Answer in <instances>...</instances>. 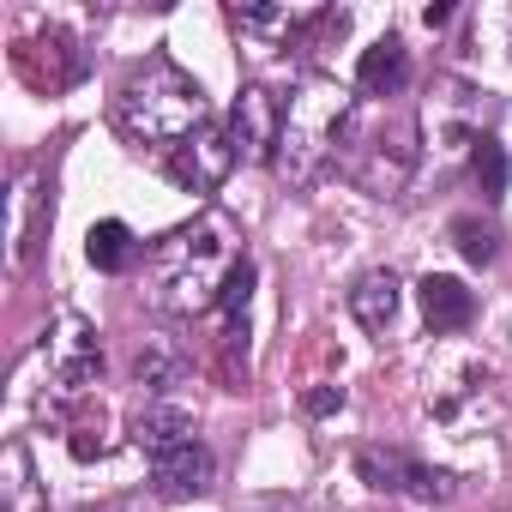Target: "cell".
I'll return each mask as SVG.
<instances>
[{"mask_svg": "<svg viewBox=\"0 0 512 512\" xmlns=\"http://www.w3.org/2000/svg\"><path fill=\"white\" fill-rule=\"evenodd\" d=\"M7 512H37V488H31V452L13 440L7 446Z\"/></svg>", "mask_w": 512, "mask_h": 512, "instance_id": "cell-20", "label": "cell"}, {"mask_svg": "<svg viewBox=\"0 0 512 512\" xmlns=\"http://www.w3.org/2000/svg\"><path fill=\"white\" fill-rule=\"evenodd\" d=\"M350 121H356V97L338 79H326V73L302 79L284 103V139H278V163H272L278 181H290V187L320 181L326 163L338 157V145L350 139Z\"/></svg>", "mask_w": 512, "mask_h": 512, "instance_id": "cell-3", "label": "cell"}, {"mask_svg": "<svg viewBox=\"0 0 512 512\" xmlns=\"http://www.w3.org/2000/svg\"><path fill=\"white\" fill-rule=\"evenodd\" d=\"M49 223V193L37 169H19L13 181V211H7V241H13V266H25L37 253V229Z\"/></svg>", "mask_w": 512, "mask_h": 512, "instance_id": "cell-10", "label": "cell"}, {"mask_svg": "<svg viewBox=\"0 0 512 512\" xmlns=\"http://www.w3.org/2000/svg\"><path fill=\"white\" fill-rule=\"evenodd\" d=\"M344 169H350V181H356L362 193L398 199L404 181H410V169H416V121H404V115H398V121H380L362 145H350Z\"/></svg>", "mask_w": 512, "mask_h": 512, "instance_id": "cell-4", "label": "cell"}, {"mask_svg": "<svg viewBox=\"0 0 512 512\" xmlns=\"http://www.w3.org/2000/svg\"><path fill=\"white\" fill-rule=\"evenodd\" d=\"M49 374L67 392H85L103 380V344H97V326L85 314H61V326L49 338Z\"/></svg>", "mask_w": 512, "mask_h": 512, "instance_id": "cell-7", "label": "cell"}, {"mask_svg": "<svg viewBox=\"0 0 512 512\" xmlns=\"http://www.w3.org/2000/svg\"><path fill=\"white\" fill-rule=\"evenodd\" d=\"M302 410H308V416H332V410H344V386H314V392L302 398Z\"/></svg>", "mask_w": 512, "mask_h": 512, "instance_id": "cell-21", "label": "cell"}, {"mask_svg": "<svg viewBox=\"0 0 512 512\" xmlns=\"http://www.w3.org/2000/svg\"><path fill=\"white\" fill-rule=\"evenodd\" d=\"M229 25L235 31H247V37H278V31H290L296 37V13L290 7H229Z\"/></svg>", "mask_w": 512, "mask_h": 512, "instance_id": "cell-18", "label": "cell"}, {"mask_svg": "<svg viewBox=\"0 0 512 512\" xmlns=\"http://www.w3.org/2000/svg\"><path fill=\"white\" fill-rule=\"evenodd\" d=\"M235 169V139L223 133V127H199L187 145H175L169 151V175L187 187V193H211V187H223V175Z\"/></svg>", "mask_w": 512, "mask_h": 512, "instance_id": "cell-8", "label": "cell"}, {"mask_svg": "<svg viewBox=\"0 0 512 512\" xmlns=\"http://www.w3.org/2000/svg\"><path fill=\"white\" fill-rule=\"evenodd\" d=\"M235 266H241V229L223 211H205L151 247V302L163 314L193 320L223 302Z\"/></svg>", "mask_w": 512, "mask_h": 512, "instance_id": "cell-1", "label": "cell"}, {"mask_svg": "<svg viewBox=\"0 0 512 512\" xmlns=\"http://www.w3.org/2000/svg\"><path fill=\"white\" fill-rule=\"evenodd\" d=\"M398 272H362L356 284H350V314L368 326V332H386L392 320H398Z\"/></svg>", "mask_w": 512, "mask_h": 512, "instance_id": "cell-15", "label": "cell"}, {"mask_svg": "<svg viewBox=\"0 0 512 512\" xmlns=\"http://www.w3.org/2000/svg\"><path fill=\"white\" fill-rule=\"evenodd\" d=\"M205 121H211V103H205L199 79L181 73L169 55L139 61V67L127 73L121 97H115V127H121L133 145H163V151H175V145H187Z\"/></svg>", "mask_w": 512, "mask_h": 512, "instance_id": "cell-2", "label": "cell"}, {"mask_svg": "<svg viewBox=\"0 0 512 512\" xmlns=\"http://www.w3.org/2000/svg\"><path fill=\"white\" fill-rule=\"evenodd\" d=\"M229 139H235V157H241V163H278V139H284V103H278L266 85H247V91L235 97Z\"/></svg>", "mask_w": 512, "mask_h": 512, "instance_id": "cell-6", "label": "cell"}, {"mask_svg": "<svg viewBox=\"0 0 512 512\" xmlns=\"http://www.w3.org/2000/svg\"><path fill=\"white\" fill-rule=\"evenodd\" d=\"M470 175H476L482 199H500V193H506V145H500L494 133L476 139V151H470Z\"/></svg>", "mask_w": 512, "mask_h": 512, "instance_id": "cell-17", "label": "cell"}, {"mask_svg": "<svg viewBox=\"0 0 512 512\" xmlns=\"http://www.w3.org/2000/svg\"><path fill=\"white\" fill-rule=\"evenodd\" d=\"M85 260H91L97 272H127V266L139 260V241H133V229H127L121 217H103V223H91V235H85Z\"/></svg>", "mask_w": 512, "mask_h": 512, "instance_id": "cell-16", "label": "cell"}, {"mask_svg": "<svg viewBox=\"0 0 512 512\" xmlns=\"http://www.w3.org/2000/svg\"><path fill=\"white\" fill-rule=\"evenodd\" d=\"M187 374H193V362H187V350H181L175 338H163V332L139 338V350H133V380H139L151 398H163V392L187 386Z\"/></svg>", "mask_w": 512, "mask_h": 512, "instance_id": "cell-11", "label": "cell"}, {"mask_svg": "<svg viewBox=\"0 0 512 512\" xmlns=\"http://www.w3.org/2000/svg\"><path fill=\"white\" fill-rule=\"evenodd\" d=\"M356 476H362L368 488H380V494H410V500H428V506L458 494L446 470L410 458L404 446H362V452H356Z\"/></svg>", "mask_w": 512, "mask_h": 512, "instance_id": "cell-5", "label": "cell"}, {"mask_svg": "<svg viewBox=\"0 0 512 512\" xmlns=\"http://www.w3.org/2000/svg\"><path fill=\"white\" fill-rule=\"evenodd\" d=\"M416 296H422L428 332H464V326L476 320V296H470L458 278H446V272H428V278L416 284Z\"/></svg>", "mask_w": 512, "mask_h": 512, "instance_id": "cell-13", "label": "cell"}, {"mask_svg": "<svg viewBox=\"0 0 512 512\" xmlns=\"http://www.w3.org/2000/svg\"><path fill=\"white\" fill-rule=\"evenodd\" d=\"M356 85H362V97H398L410 85V49H404V37L368 43L362 67H356Z\"/></svg>", "mask_w": 512, "mask_h": 512, "instance_id": "cell-14", "label": "cell"}, {"mask_svg": "<svg viewBox=\"0 0 512 512\" xmlns=\"http://www.w3.org/2000/svg\"><path fill=\"white\" fill-rule=\"evenodd\" d=\"M452 241H458V253H464L470 266H488L494 253H500V229L482 223V217H458V223H452Z\"/></svg>", "mask_w": 512, "mask_h": 512, "instance_id": "cell-19", "label": "cell"}, {"mask_svg": "<svg viewBox=\"0 0 512 512\" xmlns=\"http://www.w3.org/2000/svg\"><path fill=\"white\" fill-rule=\"evenodd\" d=\"M211 476H217V464H211V452H205L199 440H187V446L151 458V482H157L163 500H193V494L211 488Z\"/></svg>", "mask_w": 512, "mask_h": 512, "instance_id": "cell-9", "label": "cell"}, {"mask_svg": "<svg viewBox=\"0 0 512 512\" xmlns=\"http://www.w3.org/2000/svg\"><path fill=\"white\" fill-rule=\"evenodd\" d=\"M127 434H133V446L145 458H163V452H175V446L193 440V416L181 404H169V398H151L145 410H133V428Z\"/></svg>", "mask_w": 512, "mask_h": 512, "instance_id": "cell-12", "label": "cell"}]
</instances>
